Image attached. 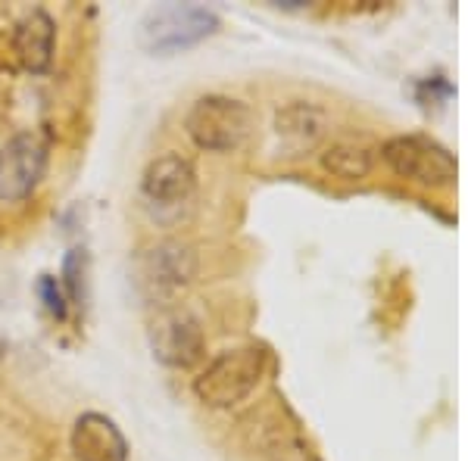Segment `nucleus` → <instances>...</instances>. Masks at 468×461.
I'll return each mask as SVG.
<instances>
[{"mask_svg": "<svg viewBox=\"0 0 468 461\" xmlns=\"http://www.w3.org/2000/svg\"><path fill=\"white\" fill-rule=\"evenodd\" d=\"M218 13L200 4H160L138 22V44L154 57L191 50L218 32Z\"/></svg>", "mask_w": 468, "mask_h": 461, "instance_id": "f257e3e1", "label": "nucleus"}, {"mask_svg": "<svg viewBox=\"0 0 468 461\" xmlns=\"http://www.w3.org/2000/svg\"><path fill=\"white\" fill-rule=\"evenodd\" d=\"M269 365V352L260 343H244L218 352L203 372L194 377V393L209 408H231L244 403L260 387Z\"/></svg>", "mask_w": 468, "mask_h": 461, "instance_id": "f03ea898", "label": "nucleus"}, {"mask_svg": "<svg viewBox=\"0 0 468 461\" xmlns=\"http://www.w3.org/2000/svg\"><path fill=\"white\" fill-rule=\"evenodd\" d=\"M187 138L209 153H231L253 131V112L244 100L225 94H203L185 116Z\"/></svg>", "mask_w": 468, "mask_h": 461, "instance_id": "7ed1b4c3", "label": "nucleus"}, {"mask_svg": "<svg viewBox=\"0 0 468 461\" xmlns=\"http://www.w3.org/2000/svg\"><path fill=\"white\" fill-rule=\"evenodd\" d=\"M197 249L185 240H156L134 256V284L150 302H172L197 278Z\"/></svg>", "mask_w": 468, "mask_h": 461, "instance_id": "20e7f679", "label": "nucleus"}, {"mask_svg": "<svg viewBox=\"0 0 468 461\" xmlns=\"http://www.w3.org/2000/svg\"><path fill=\"white\" fill-rule=\"evenodd\" d=\"M381 160L399 178L425 187H450L456 181V156L425 134H397L381 147Z\"/></svg>", "mask_w": 468, "mask_h": 461, "instance_id": "39448f33", "label": "nucleus"}, {"mask_svg": "<svg viewBox=\"0 0 468 461\" xmlns=\"http://www.w3.org/2000/svg\"><path fill=\"white\" fill-rule=\"evenodd\" d=\"M147 340L154 359L163 361L165 368H178V372L200 365L207 355V337H203L200 319L181 306H163L150 321Z\"/></svg>", "mask_w": 468, "mask_h": 461, "instance_id": "423d86ee", "label": "nucleus"}, {"mask_svg": "<svg viewBox=\"0 0 468 461\" xmlns=\"http://www.w3.org/2000/svg\"><path fill=\"white\" fill-rule=\"evenodd\" d=\"M48 172V143L41 134L22 131L0 143V200L19 203L35 194Z\"/></svg>", "mask_w": 468, "mask_h": 461, "instance_id": "0eeeda50", "label": "nucleus"}, {"mask_svg": "<svg viewBox=\"0 0 468 461\" xmlns=\"http://www.w3.org/2000/svg\"><path fill=\"white\" fill-rule=\"evenodd\" d=\"M141 191L156 206H178L197 191V169L181 153L156 156L141 175Z\"/></svg>", "mask_w": 468, "mask_h": 461, "instance_id": "6e6552de", "label": "nucleus"}, {"mask_svg": "<svg viewBox=\"0 0 468 461\" xmlns=\"http://www.w3.org/2000/svg\"><path fill=\"white\" fill-rule=\"evenodd\" d=\"M75 461H128V440L112 418L101 412H85L72 424Z\"/></svg>", "mask_w": 468, "mask_h": 461, "instance_id": "1a4fd4ad", "label": "nucleus"}, {"mask_svg": "<svg viewBox=\"0 0 468 461\" xmlns=\"http://www.w3.org/2000/svg\"><path fill=\"white\" fill-rule=\"evenodd\" d=\"M54 47H57V22L48 10H32L26 13L16 28H13V57L26 72L41 75L54 63Z\"/></svg>", "mask_w": 468, "mask_h": 461, "instance_id": "9d476101", "label": "nucleus"}, {"mask_svg": "<svg viewBox=\"0 0 468 461\" xmlns=\"http://www.w3.org/2000/svg\"><path fill=\"white\" fill-rule=\"evenodd\" d=\"M278 134L291 138L297 147H315L324 138V128H328V116L319 107H309V103H291V107L278 110L275 116Z\"/></svg>", "mask_w": 468, "mask_h": 461, "instance_id": "9b49d317", "label": "nucleus"}, {"mask_svg": "<svg viewBox=\"0 0 468 461\" xmlns=\"http://www.w3.org/2000/svg\"><path fill=\"white\" fill-rule=\"evenodd\" d=\"M322 165L331 175L344 178V181H359L372 172V150L362 147V143H331L322 153Z\"/></svg>", "mask_w": 468, "mask_h": 461, "instance_id": "f8f14e48", "label": "nucleus"}, {"mask_svg": "<svg viewBox=\"0 0 468 461\" xmlns=\"http://www.w3.org/2000/svg\"><path fill=\"white\" fill-rule=\"evenodd\" d=\"M85 287H88V253L85 249H69L63 262V290H66V299L69 306H81L85 302Z\"/></svg>", "mask_w": 468, "mask_h": 461, "instance_id": "ddd939ff", "label": "nucleus"}, {"mask_svg": "<svg viewBox=\"0 0 468 461\" xmlns=\"http://www.w3.org/2000/svg\"><path fill=\"white\" fill-rule=\"evenodd\" d=\"M37 297H41L44 309H48V312L54 315L57 321L69 319V299H66L63 284H59L54 275H41V278H37Z\"/></svg>", "mask_w": 468, "mask_h": 461, "instance_id": "4468645a", "label": "nucleus"}, {"mask_svg": "<svg viewBox=\"0 0 468 461\" xmlns=\"http://www.w3.org/2000/svg\"><path fill=\"white\" fill-rule=\"evenodd\" d=\"M4 355H6V337L0 334V361H4Z\"/></svg>", "mask_w": 468, "mask_h": 461, "instance_id": "2eb2a0df", "label": "nucleus"}]
</instances>
